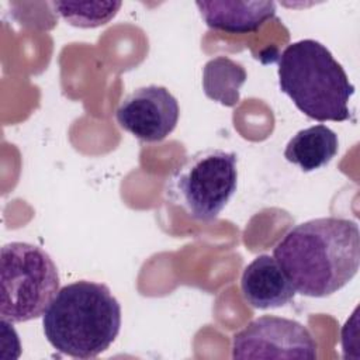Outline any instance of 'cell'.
I'll return each mask as SVG.
<instances>
[{"label": "cell", "instance_id": "1", "mask_svg": "<svg viewBox=\"0 0 360 360\" xmlns=\"http://www.w3.org/2000/svg\"><path fill=\"white\" fill-rule=\"evenodd\" d=\"M273 257L295 292L314 298L329 297L357 274L359 225L338 217L301 222L278 240Z\"/></svg>", "mask_w": 360, "mask_h": 360}, {"label": "cell", "instance_id": "2", "mask_svg": "<svg viewBox=\"0 0 360 360\" xmlns=\"http://www.w3.org/2000/svg\"><path fill=\"white\" fill-rule=\"evenodd\" d=\"M51 346L75 359L105 352L121 329V305L103 283L79 280L59 288L42 315Z\"/></svg>", "mask_w": 360, "mask_h": 360}, {"label": "cell", "instance_id": "3", "mask_svg": "<svg viewBox=\"0 0 360 360\" xmlns=\"http://www.w3.org/2000/svg\"><path fill=\"white\" fill-rule=\"evenodd\" d=\"M278 86L307 117L319 122L352 118L349 100L354 94L343 66L315 39L290 44L278 56Z\"/></svg>", "mask_w": 360, "mask_h": 360}, {"label": "cell", "instance_id": "4", "mask_svg": "<svg viewBox=\"0 0 360 360\" xmlns=\"http://www.w3.org/2000/svg\"><path fill=\"white\" fill-rule=\"evenodd\" d=\"M0 281V316L7 323L42 316L60 283L52 257L27 242H10L1 248Z\"/></svg>", "mask_w": 360, "mask_h": 360}, {"label": "cell", "instance_id": "5", "mask_svg": "<svg viewBox=\"0 0 360 360\" xmlns=\"http://www.w3.org/2000/svg\"><path fill=\"white\" fill-rule=\"evenodd\" d=\"M238 187V156L217 148L184 159L166 181V197L198 221H211L229 202Z\"/></svg>", "mask_w": 360, "mask_h": 360}, {"label": "cell", "instance_id": "6", "mask_svg": "<svg viewBox=\"0 0 360 360\" xmlns=\"http://www.w3.org/2000/svg\"><path fill=\"white\" fill-rule=\"evenodd\" d=\"M318 345L312 333L288 318L263 315L249 322L232 339V359L315 360Z\"/></svg>", "mask_w": 360, "mask_h": 360}, {"label": "cell", "instance_id": "7", "mask_svg": "<svg viewBox=\"0 0 360 360\" xmlns=\"http://www.w3.org/2000/svg\"><path fill=\"white\" fill-rule=\"evenodd\" d=\"M179 115L176 97L166 87L156 84L135 89L115 110L118 125L145 142H159L169 136Z\"/></svg>", "mask_w": 360, "mask_h": 360}, {"label": "cell", "instance_id": "8", "mask_svg": "<svg viewBox=\"0 0 360 360\" xmlns=\"http://www.w3.org/2000/svg\"><path fill=\"white\" fill-rule=\"evenodd\" d=\"M243 300L256 309L280 308L288 304L295 290L276 259L269 255L255 257L240 277Z\"/></svg>", "mask_w": 360, "mask_h": 360}, {"label": "cell", "instance_id": "9", "mask_svg": "<svg viewBox=\"0 0 360 360\" xmlns=\"http://www.w3.org/2000/svg\"><path fill=\"white\" fill-rule=\"evenodd\" d=\"M205 24L228 34L259 31L276 14L274 1H197Z\"/></svg>", "mask_w": 360, "mask_h": 360}, {"label": "cell", "instance_id": "10", "mask_svg": "<svg viewBox=\"0 0 360 360\" xmlns=\"http://www.w3.org/2000/svg\"><path fill=\"white\" fill-rule=\"evenodd\" d=\"M339 150V138L323 124L298 131L285 145L284 158L302 172H314L330 163Z\"/></svg>", "mask_w": 360, "mask_h": 360}, {"label": "cell", "instance_id": "11", "mask_svg": "<svg viewBox=\"0 0 360 360\" xmlns=\"http://www.w3.org/2000/svg\"><path fill=\"white\" fill-rule=\"evenodd\" d=\"M246 79L245 68L226 56H217L208 60L202 69V89L205 96L226 107L238 104L240 87Z\"/></svg>", "mask_w": 360, "mask_h": 360}, {"label": "cell", "instance_id": "12", "mask_svg": "<svg viewBox=\"0 0 360 360\" xmlns=\"http://www.w3.org/2000/svg\"><path fill=\"white\" fill-rule=\"evenodd\" d=\"M121 1H53L58 14L69 24L80 28H94L115 17Z\"/></svg>", "mask_w": 360, "mask_h": 360}]
</instances>
